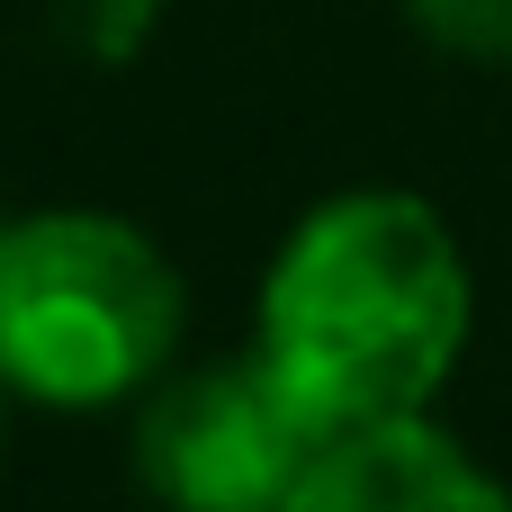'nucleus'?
<instances>
[{
  "instance_id": "obj_8",
  "label": "nucleus",
  "mask_w": 512,
  "mask_h": 512,
  "mask_svg": "<svg viewBox=\"0 0 512 512\" xmlns=\"http://www.w3.org/2000/svg\"><path fill=\"white\" fill-rule=\"evenodd\" d=\"M0 234H9V216H0Z\"/></svg>"
},
{
  "instance_id": "obj_2",
  "label": "nucleus",
  "mask_w": 512,
  "mask_h": 512,
  "mask_svg": "<svg viewBox=\"0 0 512 512\" xmlns=\"http://www.w3.org/2000/svg\"><path fill=\"white\" fill-rule=\"evenodd\" d=\"M180 351V270L108 207L9 216L0 234V387L18 405L99 414L144 396Z\"/></svg>"
},
{
  "instance_id": "obj_7",
  "label": "nucleus",
  "mask_w": 512,
  "mask_h": 512,
  "mask_svg": "<svg viewBox=\"0 0 512 512\" xmlns=\"http://www.w3.org/2000/svg\"><path fill=\"white\" fill-rule=\"evenodd\" d=\"M0 432H9V387H0Z\"/></svg>"
},
{
  "instance_id": "obj_3",
  "label": "nucleus",
  "mask_w": 512,
  "mask_h": 512,
  "mask_svg": "<svg viewBox=\"0 0 512 512\" xmlns=\"http://www.w3.org/2000/svg\"><path fill=\"white\" fill-rule=\"evenodd\" d=\"M324 441L333 432L261 351L162 369L135 414V468L171 512H288Z\"/></svg>"
},
{
  "instance_id": "obj_5",
  "label": "nucleus",
  "mask_w": 512,
  "mask_h": 512,
  "mask_svg": "<svg viewBox=\"0 0 512 512\" xmlns=\"http://www.w3.org/2000/svg\"><path fill=\"white\" fill-rule=\"evenodd\" d=\"M405 18L459 63H512V0H405Z\"/></svg>"
},
{
  "instance_id": "obj_1",
  "label": "nucleus",
  "mask_w": 512,
  "mask_h": 512,
  "mask_svg": "<svg viewBox=\"0 0 512 512\" xmlns=\"http://www.w3.org/2000/svg\"><path fill=\"white\" fill-rule=\"evenodd\" d=\"M477 324V279L450 216L414 189L324 198L270 261L252 351L306 396L324 432L432 414Z\"/></svg>"
},
{
  "instance_id": "obj_4",
  "label": "nucleus",
  "mask_w": 512,
  "mask_h": 512,
  "mask_svg": "<svg viewBox=\"0 0 512 512\" xmlns=\"http://www.w3.org/2000/svg\"><path fill=\"white\" fill-rule=\"evenodd\" d=\"M288 512H512V486L432 414L333 432Z\"/></svg>"
},
{
  "instance_id": "obj_6",
  "label": "nucleus",
  "mask_w": 512,
  "mask_h": 512,
  "mask_svg": "<svg viewBox=\"0 0 512 512\" xmlns=\"http://www.w3.org/2000/svg\"><path fill=\"white\" fill-rule=\"evenodd\" d=\"M153 9H162V0H72V27H81V45H90V54H108V63H117V54H135V45H144Z\"/></svg>"
}]
</instances>
